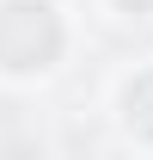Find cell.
<instances>
[{
	"label": "cell",
	"instance_id": "obj_1",
	"mask_svg": "<svg viewBox=\"0 0 153 160\" xmlns=\"http://www.w3.org/2000/svg\"><path fill=\"white\" fill-rule=\"evenodd\" d=\"M123 12H135V19H153V0H116Z\"/></svg>",
	"mask_w": 153,
	"mask_h": 160
}]
</instances>
